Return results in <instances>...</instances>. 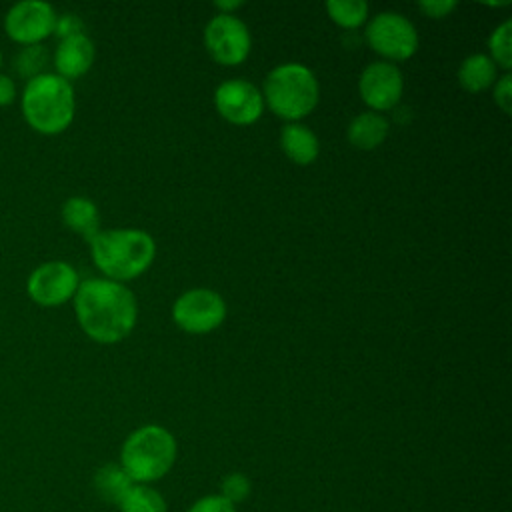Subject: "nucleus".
Here are the masks:
<instances>
[{
  "label": "nucleus",
  "instance_id": "15",
  "mask_svg": "<svg viewBox=\"0 0 512 512\" xmlns=\"http://www.w3.org/2000/svg\"><path fill=\"white\" fill-rule=\"evenodd\" d=\"M62 222L72 232L80 234L86 242L100 232V214L92 200L84 196H70L62 204Z\"/></svg>",
  "mask_w": 512,
  "mask_h": 512
},
{
  "label": "nucleus",
  "instance_id": "13",
  "mask_svg": "<svg viewBox=\"0 0 512 512\" xmlns=\"http://www.w3.org/2000/svg\"><path fill=\"white\" fill-rule=\"evenodd\" d=\"M94 62V44L86 34H74L62 38L54 50L56 74L64 80H74L84 76Z\"/></svg>",
  "mask_w": 512,
  "mask_h": 512
},
{
  "label": "nucleus",
  "instance_id": "17",
  "mask_svg": "<svg viewBox=\"0 0 512 512\" xmlns=\"http://www.w3.org/2000/svg\"><path fill=\"white\" fill-rule=\"evenodd\" d=\"M458 80L468 92H482L494 84L496 64L490 60V56L472 54L460 64Z\"/></svg>",
  "mask_w": 512,
  "mask_h": 512
},
{
  "label": "nucleus",
  "instance_id": "9",
  "mask_svg": "<svg viewBox=\"0 0 512 512\" xmlns=\"http://www.w3.org/2000/svg\"><path fill=\"white\" fill-rule=\"evenodd\" d=\"M174 322L190 334H206L218 328L226 318L224 298L208 288L184 292L172 306Z\"/></svg>",
  "mask_w": 512,
  "mask_h": 512
},
{
  "label": "nucleus",
  "instance_id": "4",
  "mask_svg": "<svg viewBox=\"0 0 512 512\" xmlns=\"http://www.w3.org/2000/svg\"><path fill=\"white\" fill-rule=\"evenodd\" d=\"M176 462L174 436L156 424L134 430L122 444L120 466L134 484H148L160 480Z\"/></svg>",
  "mask_w": 512,
  "mask_h": 512
},
{
  "label": "nucleus",
  "instance_id": "12",
  "mask_svg": "<svg viewBox=\"0 0 512 512\" xmlns=\"http://www.w3.org/2000/svg\"><path fill=\"white\" fill-rule=\"evenodd\" d=\"M360 96L372 110H390L400 102L404 80L396 64L374 62L364 68L360 82Z\"/></svg>",
  "mask_w": 512,
  "mask_h": 512
},
{
  "label": "nucleus",
  "instance_id": "14",
  "mask_svg": "<svg viewBox=\"0 0 512 512\" xmlns=\"http://www.w3.org/2000/svg\"><path fill=\"white\" fill-rule=\"evenodd\" d=\"M280 146L292 162L302 164V166L312 164L318 158V152H320V144H318L316 134L308 126L298 124V122L286 124L282 128Z\"/></svg>",
  "mask_w": 512,
  "mask_h": 512
},
{
  "label": "nucleus",
  "instance_id": "26",
  "mask_svg": "<svg viewBox=\"0 0 512 512\" xmlns=\"http://www.w3.org/2000/svg\"><path fill=\"white\" fill-rule=\"evenodd\" d=\"M418 8L428 18H444L456 8V0H422L418 2Z\"/></svg>",
  "mask_w": 512,
  "mask_h": 512
},
{
  "label": "nucleus",
  "instance_id": "20",
  "mask_svg": "<svg viewBox=\"0 0 512 512\" xmlns=\"http://www.w3.org/2000/svg\"><path fill=\"white\" fill-rule=\"evenodd\" d=\"M328 16L342 28H358L368 18V4L364 0H330L326 2Z\"/></svg>",
  "mask_w": 512,
  "mask_h": 512
},
{
  "label": "nucleus",
  "instance_id": "7",
  "mask_svg": "<svg viewBox=\"0 0 512 512\" xmlns=\"http://www.w3.org/2000/svg\"><path fill=\"white\" fill-rule=\"evenodd\" d=\"M366 40L374 52L388 60H406L418 48L414 24L398 12L376 14L368 22Z\"/></svg>",
  "mask_w": 512,
  "mask_h": 512
},
{
  "label": "nucleus",
  "instance_id": "21",
  "mask_svg": "<svg viewBox=\"0 0 512 512\" xmlns=\"http://www.w3.org/2000/svg\"><path fill=\"white\" fill-rule=\"evenodd\" d=\"M48 62V52L42 44H34V46H22V50L16 54L14 58V68L20 76H24L26 80L38 76L44 72V66Z\"/></svg>",
  "mask_w": 512,
  "mask_h": 512
},
{
  "label": "nucleus",
  "instance_id": "29",
  "mask_svg": "<svg viewBox=\"0 0 512 512\" xmlns=\"http://www.w3.org/2000/svg\"><path fill=\"white\" fill-rule=\"evenodd\" d=\"M214 6L218 8V10H222L220 14H230V10H234V8H240L242 6V2L240 0H236V2H214Z\"/></svg>",
  "mask_w": 512,
  "mask_h": 512
},
{
  "label": "nucleus",
  "instance_id": "16",
  "mask_svg": "<svg viewBox=\"0 0 512 512\" xmlns=\"http://www.w3.org/2000/svg\"><path fill=\"white\" fill-rule=\"evenodd\" d=\"M388 136V120L378 112H362L348 126V140L360 150H372Z\"/></svg>",
  "mask_w": 512,
  "mask_h": 512
},
{
  "label": "nucleus",
  "instance_id": "8",
  "mask_svg": "<svg viewBox=\"0 0 512 512\" xmlns=\"http://www.w3.org/2000/svg\"><path fill=\"white\" fill-rule=\"evenodd\" d=\"M56 10L44 0H20L4 14V32L22 46H34L54 34Z\"/></svg>",
  "mask_w": 512,
  "mask_h": 512
},
{
  "label": "nucleus",
  "instance_id": "24",
  "mask_svg": "<svg viewBox=\"0 0 512 512\" xmlns=\"http://www.w3.org/2000/svg\"><path fill=\"white\" fill-rule=\"evenodd\" d=\"M188 512H236V506L230 504L220 494H212L196 500Z\"/></svg>",
  "mask_w": 512,
  "mask_h": 512
},
{
  "label": "nucleus",
  "instance_id": "18",
  "mask_svg": "<svg viewBox=\"0 0 512 512\" xmlns=\"http://www.w3.org/2000/svg\"><path fill=\"white\" fill-rule=\"evenodd\" d=\"M132 484V478L120 464H104L94 474V488L106 502L118 504Z\"/></svg>",
  "mask_w": 512,
  "mask_h": 512
},
{
  "label": "nucleus",
  "instance_id": "1",
  "mask_svg": "<svg viewBox=\"0 0 512 512\" xmlns=\"http://www.w3.org/2000/svg\"><path fill=\"white\" fill-rule=\"evenodd\" d=\"M72 300L80 328L94 342L116 344L124 340L136 324V298L120 282L88 278L78 284Z\"/></svg>",
  "mask_w": 512,
  "mask_h": 512
},
{
  "label": "nucleus",
  "instance_id": "10",
  "mask_svg": "<svg viewBox=\"0 0 512 512\" xmlns=\"http://www.w3.org/2000/svg\"><path fill=\"white\" fill-rule=\"evenodd\" d=\"M250 32L246 24L232 14H216L204 30V46L210 56L224 66H236L248 58Z\"/></svg>",
  "mask_w": 512,
  "mask_h": 512
},
{
  "label": "nucleus",
  "instance_id": "28",
  "mask_svg": "<svg viewBox=\"0 0 512 512\" xmlns=\"http://www.w3.org/2000/svg\"><path fill=\"white\" fill-rule=\"evenodd\" d=\"M16 84L8 74L0 72V106H10L16 102Z\"/></svg>",
  "mask_w": 512,
  "mask_h": 512
},
{
  "label": "nucleus",
  "instance_id": "19",
  "mask_svg": "<svg viewBox=\"0 0 512 512\" xmlns=\"http://www.w3.org/2000/svg\"><path fill=\"white\" fill-rule=\"evenodd\" d=\"M120 512H168L166 500L148 484H132L118 502Z\"/></svg>",
  "mask_w": 512,
  "mask_h": 512
},
{
  "label": "nucleus",
  "instance_id": "2",
  "mask_svg": "<svg viewBox=\"0 0 512 512\" xmlns=\"http://www.w3.org/2000/svg\"><path fill=\"white\" fill-rule=\"evenodd\" d=\"M20 110L34 132L46 136L60 134L74 120V88L56 72H42L26 80L20 94Z\"/></svg>",
  "mask_w": 512,
  "mask_h": 512
},
{
  "label": "nucleus",
  "instance_id": "22",
  "mask_svg": "<svg viewBox=\"0 0 512 512\" xmlns=\"http://www.w3.org/2000/svg\"><path fill=\"white\" fill-rule=\"evenodd\" d=\"M510 34H512V22L506 20L504 24H500L490 40H488V48H490V54H492V62L502 66L504 70H510L512 66V48H510Z\"/></svg>",
  "mask_w": 512,
  "mask_h": 512
},
{
  "label": "nucleus",
  "instance_id": "30",
  "mask_svg": "<svg viewBox=\"0 0 512 512\" xmlns=\"http://www.w3.org/2000/svg\"><path fill=\"white\" fill-rule=\"evenodd\" d=\"M2 60H4V56H2V48H0V68H2Z\"/></svg>",
  "mask_w": 512,
  "mask_h": 512
},
{
  "label": "nucleus",
  "instance_id": "11",
  "mask_svg": "<svg viewBox=\"0 0 512 512\" xmlns=\"http://www.w3.org/2000/svg\"><path fill=\"white\" fill-rule=\"evenodd\" d=\"M214 104L222 118L232 124H252L262 116L264 98L260 90L248 80H228L214 92Z\"/></svg>",
  "mask_w": 512,
  "mask_h": 512
},
{
  "label": "nucleus",
  "instance_id": "25",
  "mask_svg": "<svg viewBox=\"0 0 512 512\" xmlns=\"http://www.w3.org/2000/svg\"><path fill=\"white\" fill-rule=\"evenodd\" d=\"M54 34L62 40L74 34H84V24L76 14H60L56 16V24H54Z\"/></svg>",
  "mask_w": 512,
  "mask_h": 512
},
{
  "label": "nucleus",
  "instance_id": "6",
  "mask_svg": "<svg viewBox=\"0 0 512 512\" xmlns=\"http://www.w3.org/2000/svg\"><path fill=\"white\" fill-rule=\"evenodd\" d=\"M78 284L80 278L72 264L64 260H48L28 274L26 292L38 306L56 308L74 298Z\"/></svg>",
  "mask_w": 512,
  "mask_h": 512
},
{
  "label": "nucleus",
  "instance_id": "27",
  "mask_svg": "<svg viewBox=\"0 0 512 512\" xmlns=\"http://www.w3.org/2000/svg\"><path fill=\"white\" fill-rule=\"evenodd\" d=\"M494 100H496V104L502 108V112H506V114L512 112V78H510V74L502 76V78L496 82Z\"/></svg>",
  "mask_w": 512,
  "mask_h": 512
},
{
  "label": "nucleus",
  "instance_id": "3",
  "mask_svg": "<svg viewBox=\"0 0 512 512\" xmlns=\"http://www.w3.org/2000/svg\"><path fill=\"white\" fill-rule=\"evenodd\" d=\"M92 260L108 280H132L148 270L154 260L156 244L144 230L118 228L100 230L88 240Z\"/></svg>",
  "mask_w": 512,
  "mask_h": 512
},
{
  "label": "nucleus",
  "instance_id": "23",
  "mask_svg": "<svg viewBox=\"0 0 512 512\" xmlns=\"http://www.w3.org/2000/svg\"><path fill=\"white\" fill-rule=\"evenodd\" d=\"M250 490H252V486H250V480H248V476L246 474H242V472H232V474H228L224 480H222V484H220V496L222 498H226L230 504H240V502H244L248 496H250Z\"/></svg>",
  "mask_w": 512,
  "mask_h": 512
},
{
  "label": "nucleus",
  "instance_id": "5",
  "mask_svg": "<svg viewBox=\"0 0 512 512\" xmlns=\"http://www.w3.org/2000/svg\"><path fill=\"white\" fill-rule=\"evenodd\" d=\"M264 98L274 114L284 120H298L318 104V82L312 70L290 62L276 66L264 80Z\"/></svg>",
  "mask_w": 512,
  "mask_h": 512
}]
</instances>
